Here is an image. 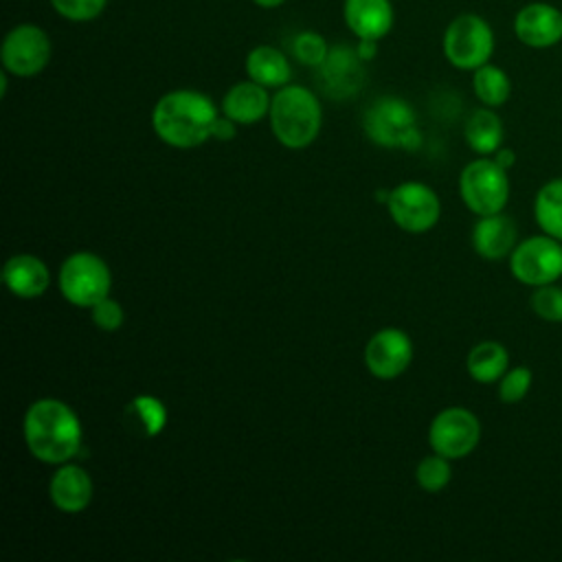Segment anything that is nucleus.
I'll use <instances>...</instances> for the list:
<instances>
[{
	"mask_svg": "<svg viewBox=\"0 0 562 562\" xmlns=\"http://www.w3.org/2000/svg\"><path fill=\"white\" fill-rule=\"evenodd\" d=\"M22 428L29 452L42 463L61 465L81 452V422L61 400H35L26 408Z\"/></svg>",
	"mask_w": 562,
	"mask_h": 562,
	"instance_id": "obj_1",
	"label": "nucleus"
},
{
	"mask_svg": "<svg viewBox=\"0 0 562 562\" xmlns=\"http://www.w3.org/2000/svg\"><path fill=\"white\" fill-rule=\"evenodd\" d=\"M220 112L200 90L180 88L162 94L151 110V127L169 147L191 149L213 136Z\"/></svg>",
	"mask_w": 562,
	"mask_h": 562,
	"instance_id": "obj_2",
	"label": "nucleus"
},
{
	"mask_svg": "<svg viewBox=\"0 0 562 562\" xmlns=\"http://www.w3.org/2000/svg\"><path fill=\"white\" fill-rule=\"evenodd\" d=\"M268 116L274 138L288 149L312 145L323 123V110L316 94L296 83H288L272 94Z\"/></svg>",
	"mask_w": 562,
	"mask_h": 562,
	"instance_id": "obj_3",
	"label": "nucleus"
},
{
	"mask_svg": "<svg viewBox=\"0 0 562 562\" xmlns=\"http://www.w3.org/2000/svg\"><path fill=\"white\" fill-rule=\"evenodd\" d=\"M362 130L367 138L380 147L417 149L422 145L415 110L400 97L375 99L362 116Z\"/></svg>",
	"mask_w": 562,
	"mask_h": 562,
	"instance_id": "obj_4",
	"label": "nucleus"
},
{
	"mask_svg": "<svg viewBox=\"0 0 562 562\" xmlns=\"http://www.w3.org/2000/svg\"><path fill=\"white\" fill-rule=\"evenodd\" d=\"M443 55L459 70H476L494 53V31L476 13H461L443 31Z\"/></svg>",
	"mask_w": 562,
	"mask_h": 562,
	"instance_id": "obj_5",
	"label": "nucleus"
},
{
	"mask_svg": "<svg viewBox=\"0 0 562 562\" xmlns=\"http://www.w3.org/2000/svg\"><path fill=\"white\" fill-rule=\"evenodd\" d=\"M112 272L94 252H75L59 268V290L70 305L92 307L110 296Z\"/></svg>",
	"mask_w": 562,
	"mask_h": 562,
	"instance_id": "obj_6",
	"label": "nucleus"
},
{
	"mask_svg": "<svg viewBox=\"0 0 562 562\" xmlns=\"http://www.w3.org/2000/svg\"><path fill=\"white\" fill-rule=\"evenodd\" d=\"M507 169H503L494 158H479L465 165L459 176V193L465 206L481 215L501 213L509 198Z\"/></svg>",
	"mask_w": 562,
	"mask_h": 562,
	"instance_id": "obj_7",
	"label": "nucleus"
},
{
	"mask_svg": "<svg viewBox=\"0 0 562 562\" xmlns=\"http://www.w3.org/2000/svg\"><path fill=\"white\" fill-rule=\"evenodd\" d=\"M53 44L48 33L31 22L13 26L0 48L2 68L15 77H35L50 61Z\"/></svg>",
	"mask_w": 562,
	"mask_h": 562,
	"instance_id": "obj_8",
	"label": "nucleus"
},
{
	"mask_svg": "<svg viewBox=\"0 0 562 562\" xmlns=\"http://www.w3.org/2000/svg\"><path fill=\"white\" fill-rule=\"evenodd\" d=\"M512 274L525 285H544L562 277V244L551 235L520 241L509 257Z\"/></svg>",
	"mask_w": 562,
	"mask_h": 562,
	"instance_id": "obj_9",
	"label": "nucleus"
},
{
	"mask_svg": "<svg viewBox=\"0 0 562 562\" xmlns=\"http://www.w3.org/2000/svg\"><path fill=\"white\" fill-rule=\"evenodd\" d=\"M389 213L393 222L406 233L430 231L441 215V202L437 193L424 182H402L391 189Z\"/></svg>",
	"mask_w": 562,
	"mask_h": 562,
	"instance_id": "obj_10",
	"label": "nucleus"
},
{
	"mask_svg": "<svg viewBox=\"0 0 562 562\" xmlns=\"http://www.w3.org/2000/svg\"><path fill=\"white\" fill-rule=\"evenodd\" d=\"M481 439V424L476 415L461 406H450L435 415L428 428L432 452L452 459L468 457Z\"/></svg>",
	"mask_w": 562,
	"mask_h": 562,
	"instance_id": "obj_11",
	"label": "nucleus"
},
{
	"mask_svg": "<svg viewBox=\"0 0 562 562\" xmlns=\"http://www.w3.org/2000/svg\"><path fill=\"white\" fill-rule=\"evenodd\" d=\"M413 360V342L404 329L384 327L375 331L364 347V367L380 380L402 375Z\"/></svg>",
	"mask_w": 562,
	"mask_h": 562,
	"instance_id": "obj_12",
	"label": "nucleus"
},
{
	"mask_svg": "<svg viewBox=\"0 0 562 562\" xmlns=\"http://www.w3.org/2000/svg\"><path fill=\"white\" fill-rule=\"evenodd\" d=\"M514 33L529 48H551L562 42V11L551 2H527L514 15Z\"/></svg>",
	"mask_w": 562,
	"mask_h": 562,
	"instance_id": "obj_13",
	"label": "nucleus"
},
{
	"mask_svg": "<svg viewBox=\"0 0 562 562\" xmlns=\"http://www.w3.org/2000/svg\"><path fill=\"white\" fill-rule=\"evenodd\" d=\"M321 81L327 94L336 99H345L349 94H356L362 83V59L356 53V48L336 46L329 48V55L318 66Z\"/></svg>",
	"mask_w": 562,
	"mask_h": 562,
	"instance_id": "obj_14",
	"label": "nucleus"
},
{
	"mask_svg": "<svg viewBox=\"0 0 562 562\" xmlns=\"http://www.w3.org/2000/svg\"><path fill=\"white\" fill-rule=\"evenodd\" d=\"M48 496L59 512L79 514L92 501V479L81 465L61 463L50 476Z\"/></svg>",
	"mask_w": 562,
	"mask_h": 562,
	"instance_id": "obj_15",
	"label": "nucleus"
},
{
	"mask_svg": "<svg viewBox=\"0 0 562 562\" xmlns=\"http://www.w3.org/2000/svg\"><path fill=\"white\" fill-rule=\"evenodd\" d=\"M342 18L358 40H382L393 26L391 0H345Z\"/></svg>",
	"mask_w": 562,
	"mask_h": 562,
	"instance_id": "obj_16",
	"label": "nucleus"
},
{
	"mask_svg": "<svg viewBox=\"0 0 562 562\" xmlns=\"http://www.w3.org/2000/svg\"><path fill=\"white\" fill-rule=\"evenodd\" d=\"M2 281L18 299H37L48 290L50 272L35 255H13L2 268Z\"/></svg>",
	"mask_w": 562,
	"mask_h": 562,
	"instance_id": "obj_17",
	"label": "nucleus"
},
{
	"mask_svg": "<svg viewBox=\"0 0 562 562\" xmlns=\"http://www.w3.org/2000/svg\"><path fill=\"white\" fill-rule=\"evenodd\" d=\"M272 97L268 88L248 79L228 88L222 99V114L235 121L237 125H252L270 112Z\"/></svg>",
	"mask_w": 562,
	"mask_h": 562,
	"instance_id": "obj_18",
	"label": "nucleus"
},
{
	"mask_svg": "<svg viewBox=\"0 0 562 562\" xmlns=\"http://www.w3.org/2000/svg\"><path fill=\"white\" fill-rule=\"evenodd\" d=\"M472 246L483 259H501L516 248V226L503 213L481 215L472 231Z\"/></svg>",
	"mask_w": 562,
	"mask_h": 562,
	"instance_id": "obj_19",
	"label": "nucleus"
},
{
	"mask_svg": "<svg viewBox=\"0 0 562 562\" xmlns=\"http://www.w3.org/2000/svg\"><path fill=\"white\" fill-rule=\"evenodd\" d=\"M246 75L266 88H283L290 83L292 66L279 48L259 44L246 55Z\"/></svg>",
	"mask_w": 562,
	"mask_h": 562,
	"instance_id": "obj_20",
	"label": "nucleus"
},
{
	"mask_svg": "<svg viewBox=\"0 0 562 562\" xmlns=\"http://www.w3.org/2000/svg\"><path fill=\"white\" fill-rule=\"evenodd\" d=\"M465 140L476 154H494L503 140V123L492 108L474 110L465 121Z\"/></svg>",
	"mask_w": 562,
	"mask_h": 562,
	"instance_id": "obj_21",
	"label": "nucleus"
},
{
	"mask_svg": "<svg viewBox=\"0 0 562 562\" xmlns=\"http://www.w3.org/2000/svg\"><path fill=\"white\" fill-rule=\"evenodd\" d=\"M507 364H509L507 349L494 340H483L476 347H472L465 360L468 373L481 384L501 380L503 373L507 371Z\"/></svg>",
	"mask_w": 562,
	"mask_h": 562,
	"instance_id": "obj_22",
	"label": "nucleus"
},
{
	"mask_svg": "<svg viewBox=\"0 0 562 562\" xmlns=\"http://www.w3.org/2000/svg\"><path fill=\"white\" fill-rule=\"evenodd\" d=\"M472 88H474L476 99L487 108L503 105L512 94V81H509L507 72L490 61L474 70Z\"/></svg>",
	"mask_w": 562,
	"mask_h": 562,
	"instance_id": "obj_23",
	"label": "nucleus"
},
{
	"mask_svg": "<svg viewBox=\"0 0 562 562\" xmlns=\"http://www.w3.org/2000/svg\"><path fill=\"white\" fill-rule=\"evenodd\" d=\"M533 215L538 226L562 241V178L547 182L538 195H536V204H533Z\"/></svg>",
	"mask_w": 562,
	"mask_h": 562,
	"instance_id": "obj_24",
	"label": "nucleus"
},
{
	"mask_svg": "<svg viewBox=\"0 0 562 562\" xmlns=\"http://www.w3.org/2000/svg\"><path fill=\"white\" fill-rule=\"evenodd\" d=\"M450 476H452V470H450V459L448 457H441L437 452L424 457L419 463H417V470H415V479H417V485L430 494H437L441 492L448 483H450Z\"/></svg>",
	"mask_w": 562,
	"mask_h": 562,
	"instance_id": "obj_25",
	"label": "nucleus"
},
{
	"mask_svg": "<svg viewBox=\"0 0 562 562\" xmlns=\"http://www.w3.org/2000/svg\"><path fill=\"white\" fill-rule=\"evenodd\" d=\"M127 413H132L140 422V426H143L147 437L158 435L165 428V424H167V408L154 395H138V397H134L130 402V406H127Z\"/></svg>",
	"mask_w": 562,
	"mask_h": 562,
	"instance_id": "obj_26",
	"label": "nucleus"
},
{
	"mask_svg": "<svg viewBox=\"0 0 562 562\" xmlns=\"http://www.w3.org/2000/svg\"><path fill=\"white\" fill-rule=\"evenodd\" d=\"M292 55L310 68H318L325 57L329 55V46L325 42V37L316 31H301L294 40H292Z\"/></svg>",
	"mask_w": 562,
	"mask_h": 562,
	"instance_id": "obj_27",
	"label": "nucleus"
},
{
	"mask_svg": "<svg viewBox=\"0 0 562 562\" xmlns=\"http://www.w3.org/2000/svg\"><path fill=\"white\" fill-rule=\"evenodd\" d=\"M531 310L549 323H562V288L553 283L538 285L531 294Z\"/></svg>",
	"mask_w": 562,
	"mask_h": 562,
	"instance_id": "obj_28",
	"label": "nucleus"
},
{
	"mask_svg": "<svg viewBox=\"0 0 562 562\" xmlns=\"http://www.w3.org/2000/svg\"><path fill=\"white\" fill-rule=\"evenodd\" d=\"M50 4L70 22H90L105 11L108 0H50Z\"/></svg>",
	"mask_w": 562,
	"mask_h": 562,
	"instance_id": "obj_29",
	"label": "nucleus"
},
{
	"mask_svg": "<svg viewBox=\"0 0 562 562\" xmlns=\"http://www.w3.org/2000/svg\"><path fill=\"white\" fill-rule=\"evenodd\" d=\"M531 380H533V375L527 367H514V369L505 371L498 382V397L507 404L520 402L527 395Z\"/></svg>",
	"mask_w": 562,
	"mask_h": 562,
	"instance_id": "obj_30",
	"label": "nucleus"
},
{
	"mask_svg": "<svg viewBox=\"0 0 562 562\" xmlns=\"http://www.w3.org/2000/svg\"><path fill=\"white\" fill-rule=\"evenodd\" d=\"M90 312H92V323L99 329H103V331H116L123 325V321H125L123 307L114 299H110V296H105L99 303H94L90 307Z\"/></svg>",
	"mask_w": 562,
	"mask_h": 562,
	"instance_id": "obj_31",
	"label": "nucleus"
},
{
	"mask_svg": "<svg viewBox=\"0 0 562 562\" xmlns=\"http://www.w3.org/2000/svg\"><path fill=\"white\" fill-rule=\"evenodd\" d=\"M235 121H231L228 116H217V121H215V125H213V138H217V140H231V138H235V134H237V130H235Z\"/></svg>",
	"mask_w": 562,
	"mask_h": 562,
	"instance_id": "obj_32",
	"label": "nucleus"
},
{
	"mask_svg": "<svg viewBox=\"0 0 562 562\" xmlns=\"http://www.w3.org/2000/svg\"><path fill=\"white\" fill-rule=\"evenodd\" d=\"M494 160H496L503 169H509V167L514 165L516 156H514V151H512V149H507V147H498V149L494 151Z\"/></svg>",
	"mask_w": 562,
	"mask_h": 562,
	"instance_id": "obj_33",
	"label": "nucleus"
},
{
	"mask_svg": "<svg viewBox=\"0 0 562 562\" xmlns=\"http://www.w3.org/2000/svg\"><path fill=\"white\" fill-rule=\"evenodd\" d=\"M356 53L360 55V59H362V61L371 59V57L375 55V42H373V40H358Z\"/></svg>",
	"mask_w": 562,
	"mask_h": 562,
	"instance_id": "obj_34",
	"label": "nucleus"
},
{
	"mask_svg": "<svg viewBox=\"0 0 562 562\" xmlns=\"http://www.w3.org/2000/svg\"><path fill=\"white\" fill-rule=\"evenodd\" d=\"M257 7H261V9H277V7H281L285 0H252Z\"/></svg>",
	"mask_w": 562,
	"mask_h": 562,
	"instance_id": "obj_35",
	"label": "nucleus"
}]
</instances>
